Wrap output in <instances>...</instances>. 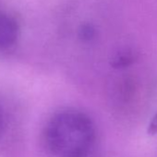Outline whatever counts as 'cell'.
Returning <instances> with one entry per match:
<instances>
[{"label":"cell","mask_w":157,"mask_h":157,"mask_svg":"<svg viewBox=\"0 0 157 157\" xmlns=\"http://www.w3.org/2000/svg\"><path fill=\"white\" fill-rule=\"evenodd\" d=\"M134 62V56L129 52H122L116 55L112 59L111 65L116 68H122L130 66Z\"/></svg>","instance_id":"3957f363"},{"label":"cell","mask_w":157,"mask_h":157,"mask_svg":"<svg viewBox=\"0 0 157 157\" xmlns=\"http://www.w3.org/2000/svg\"><path fill=\"white\" fill-rule=\"evenodd\" d=\"M44 142L54 157H92L97 146V131L88 115L67 109L49 119Z\"/></svg>","instance_id":"6da1fadb"},{"label":"cell","mask_w":157,"mask_h":157,"mask_svg":"<svg viewBox=\"0 0 157 157\" xmlns=\"http://www.w3.org/2000/svg\"><path fill=\"white\" fill-rule=\"evenodd\" d=\"M147 132L150 135H155V134H157V113L151 119L150 124H149L148 128H147Z\"/></svg>","instance_id":"5b68a950"},{"label":"cell","mask_w":157,"mask_h":157,"mask_svg":"<svg viewBox=\"0 0 157 157\" xmlns=\"http://www.w3.org/2000/svg\"><path fill=\"white\" fill-rule=\"evenodd\" d=\"M17 22L9 15L0 12V48H6L15 43L18 38Z\"/></svg>","instance_id":"7a4b0ae2"},{"label":"cell","mask_w":157,"mask_h":157,"mask_svg":"<svg viewBox=\"0 0 157 157\" xmlns=\"http://www.w3.org/2000/svg\"><path fill=\"white\" fill-rule=\"evenodd\" d=\"M96 32L92 24H82L78 29V37L84 42H90L95 37Z\"/></svg>","instance_id":"277c9868"},{"label":"cell","mask_w":157,"mask_h":157,"mask_svg":"<svg viewBox=\"0 0 157 157\" xmlns=\"http://www.w3.org/2000/svg\"><path fill=\"white\" fill-rule=\"evenodd\" d=\"M4 127H5V117H4V113L2 109L0 108V133L3 131Z\"/></svg>","instance_id":"8992f818"}]
</instances>
